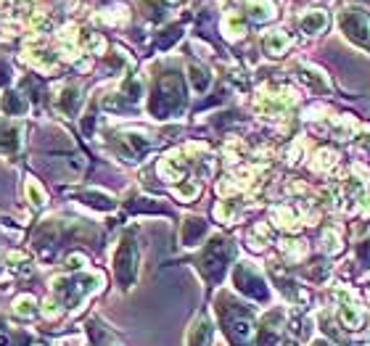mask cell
I'll return each instance as SVG.
<instances>
[{
	"instance_id": "6da1fadb",
	"label": "cell",
	"mask_w": 370,
	"mask_h": 346,
	"mask_svg": "<svg viewBox=\"0 0 370 346\" xmlns=\"http://www.w3.org/2000/svg\"><path fill=\"white\" fill-rule=\"evenodd\" d=\"M183 101H185L183 79H180V75L169 72V75L159 77V82H156V93L151 95V114L172 117L183 108Z\"/></svg>"
},
{
	"instance_id": "7a4b0ae2",
	"label": "cell",
	"mask_w": 370,
	"mask_h": 346,
	"mask_svg": "<svg viewBox=\"0 0 370 346\" xmlns=\"http://www.w3.org/2000/svg\"><path fill=\"white\" fill-rule=\"evenodd\" d=\"M230 256H233V246H230V241L214 238V241L209 243L204 256H201V270L207 272L209 280H220L225 267H228V262H230Z\"/></svg>"
},
{
	"instance_id": "3957f363",
	"label": "cell",
	"mask_w": 370,
	"mask_h": 346,
	"mask_svg": "<svg viewBox=\"0 0 370 346\" xmlns=\"http://www.w3.org/2000/svg\"><path fill=\"white\" fill-rule=\"evenodd\" d=\"M114 270H117L119 283L124 288H130V283L135 280V272H138V249H135V241L127 236L122 246L117 249V256H114Z\"/></svg>"
},
{
	"instance_id": "277c9868",
	"label": "cell",
	"mask_w": 370,
	"mask_h": 346,
	"mask_svg": "<svg viewBox=\"0 0 370 346\" xmlns=\"http://www.w3.org/2000/svg\"><path fill=\"white\" fill-rule=\"evenodd\" d=\"M339 24L349 40H355L360 46H370V19L362 11H357V8L341 11Z\"/></svg>"
},
{
	"instance_id": "5b68a950",
	"label": "cell",
	"mask_w": 370,
	"mask_h": 346,
	"mask_svg": "<svg viewBox=\"0 0 370 346\" xmlns=\"http://www.w3.org/2000/svg\"><path fill=\"white\" fill-rule=\"evenodd\" d=\"M236 283L243 294H249V296H254V299H265L267 296L265 283H262V280L254 275L252 267H246V265H241V267L236 270Z\"/></svg>"
},
{
	"instance_id": "8992f818",
	"label": "cell",
	"mask_w": 370,
	"mask_h": 346,
	"mask_svg": "<svg viewBox=\"0 0 370 346\" xmlns=\"http://www.w3.org/2000/svg\"><path fill=\"white\" fill-rule=\"evenodd\" d=\"M19 148V130L11 122H0V151L14 153Z\"/></svg>"
},
{
	"instance_id": "52a82bcc",
	"label": "cell",
	"mask_w": 370,
	"mask_h": 346,
	"mask_svg": "<svg viewBox=\"0 0 370 346\" xmlns=\"http://www.w3.org/2000/svg\"><path fill=\"white\" fill-rule=\"evenodd\" d=\"M328 27V16L323 11H310V14L302 19V30L307 32V35H317V32H323Z\"/></svg>"
},
{
	"instance_id": "ba28073f",
	"label": "cell",
	"mask_w": 370,
	"mask_h": 346,
	"mask_svg": "<svg viewBox=\"0 0 370 346\" xmlns=\"http://www.w3.org/2000/svg\"><path fill=\"white\" fill-rule=\"evenodd\" d=\"M262 46H265V50L270 56H281L283 50H286V46H288V37L281 35V32H270V35L262 37Z\"/></svg>"
},
{
	"instance_id": "9c48e42d",
	"label": "cell",
	"mask_w": 370,
	"mask_h": 346,
	"mask_svg": "<svg viewBox=\"0 0 370 346\" xmlns=\"http://www.w3.org/2000/svg\"><path fill=\"white\" fill-rule=\"evenodd\" d=\"M3 111H6L8 117H19V114L27 111V101H24L19 93H6V95H3Z\"/></svg>"
},
{
	"instance_id": "30bf717a",
	"label": "cell",
	"mask_w": 370,
	"mask_h": 346,
	"mask_svg": "<svg viewBox=\"0 0 370 346\" xmlns=\"http://www.w3.org/2000/svg\"><path fill=\"white\" fill-rule=\"evenodd\" d=\"M204 227H207L204 220H188L185 227H183V236H180L183 243H185V246H196V241L204 236Z\"/></svg>"
},
{
	"instance_id": "8fae6325",
	"label": "cell",
	"mask_w": 370,
	"mask_h": 346,
	"mask_svg": "<svg viewBox=\"0 0 370 346\" xmlns=\"http://www.w3.org/2000/svg\"><path fill=\"white\" fill-rule=\"evenodd\" d=\"M209 336H212V328H209V323H207V320H198V323L193 325L191 338H188V346H207Z\"/></svg>"
},
{
	"instance_id": "7c38bea8",
	"label": "cell",
	"mask_w": 370,
	"mask_h": 346,
	"mask_svg": "<svg viewBox=\"0 0 370 346\" xmlns=\"http://www.w3.org/2000/svg\"><path fill=\"white\" fill-rule=\"evenodd\" d=\"M191 82H193V90L196 93H204L209 88V82H212V77H209V72L204 69V66H198V64H193L191 69Z\"/></svg>"
},
{
	"instance_id": "4fadbf2b",
	"label": "cell",
	"mask_w": 370,
	"mask_h": 346,
	"mask_svg": "<svg viewBox=\"0 0 370 346\" xmlns=\"http://www.w3.org/2000/svg\"><path fill=\"white\" fill-rule=\"evenodd\" d=\"M77 106H80V90H77V88H66L64 95H61V108H64L66 114H74Z\"/></svg>"
},
{
	"instance_id": "5bb4252c",
	"label": "cell",
	"mask_w": 370,
	"mask_h": 346,
	"mask_svg": "<svg viewBox=\"0 0 370 346\" xmlns=\"http://www.w3.org/2000/svg\"><path fill=\"white\" fill-rule=\"evenodd\" d=\"M82 198H85V204L95 206V209H111V206H114V201H111V198L104 196V193H95V191H88V193H82Z\"/></svg>"
},
{
	"instance_id": "9a60e30c",
	"label": "cell",
	"mask_w": 370,
	"mask_h": 346,
	"mask_svg": "<svg viewBox=\"0 0 370 346\" xmlns=\"http://www.w3.org/2000/svg\"><path fill=\"white\" fill-rule=\"evenodd\" d=\"M252 19L254 21H267V19H272V6L270 3H262V0H257L252 6Z\"/></svg>"
},
{
	"instance_id": "2e32d148",
	"label": "cell",
	"mask_w": 370,
	"mask_h": 346,
	"mask_svg": "<svg viewBox=\"0 0 370 346\" xmlns=\"http://www.w3.org/2000/svg\"><path fill=\"white\" fill-rule=\"evenodd\" d=\"M16 315L19 317H35V299L32 296H21V299H16Z\"/></svg>"
},
{
	"instance_id": "e0dca14e",
	"label": "cell",
	"mask_w": 370,
	"mask_h": 346,
	"mask_svg": "<svg viewBox=\"0 0 370 346\" xmlns=\"http://www.w3.org/2000/svg\"><path fill=\"white\" fill-rule=\"evenodd\" d=\"M27 191H30L32 204H35V206H43V204H45V193L40 191V185L30 180V182H27Z\"/></svg>"
},
{
	"instance_id": "ac0fdd59",
	"label": "cell",
	"mask_w": 370,
	"mask_h": 346,
	"mask_svg": "<svg viewBox=\"0 0 370 346\" xmlns=\"http://www.w3.org/2000/svg\"><path fill=\"white\" fill-rule=\"evenodd\" d=\"M82 265H85V259H82V256H69V267H72V270H80Z\"/></svg>"
},
{
	"instance_id": "d6986e66",
	"label": "cell",
	"mask_w": 370,
	"mask_h": 346,
	"mask_svg": "<svg viewBox=\"0 0 370 346\" xmlns=\"http://www.w3.org/2000/svg\"><path fill=\"white\" fill-rule=\"evenodd\" d=\"M172 3H178V0H172Z\"/></svg>"
}]
</instances>
